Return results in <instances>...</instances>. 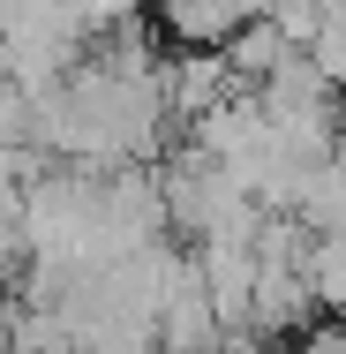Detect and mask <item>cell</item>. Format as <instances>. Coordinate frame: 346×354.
<instances>
[{
    "label": "cell",
    "mask_w": 346,
    "mask_h": 354,
    "mask_svg": "<svg viewBox=\"0 0 346 354\" xmlns=\"http://www.w3.org/2000/svg\"><path fill=\"white\" fill-rule=\"evenodd\" d=\"M151 15L173 46H226L241 23L271 15V0H151Z\"/></svg>",
    "instance_id": "6da1fadb"
},
{
    "label": "cell",
    "mask_w": 346,
    "mask_h": 354,
    "mask_svg": "<svg viewBox=\"0 0 346 354\" xmlns=\"http://www.w3.org/2000/svg\"><path fill=\"white\" fill-rule=\"evenodd\" d=\"M286 53H301V46H294V38L278 30L271 15H256V23H241V30L226 38V61H233V75H241L249 91H256V83H264V75H271L278 61H286Z\"/></svg>",
    "instance_id": "3957f363"
},
{
    "label": "cell",
    "mask_w": 346,
    "mask_h": 354,
    "mask_svg": "<svg viewBox=\"0 0 346 354\" xmlns=\"http://www.w3.org/2000/svg\"><path fill=\"white\" fill-rule=\"evenodd\" d=\"M226 339V317L211 309L204 279H189L166 309H158V347H218Z\"/></svg>",
    "instance_id": "7a4b0ae2"
}]
</instances>
